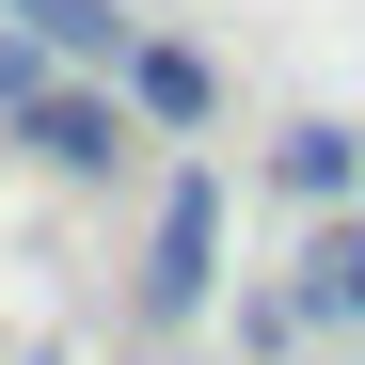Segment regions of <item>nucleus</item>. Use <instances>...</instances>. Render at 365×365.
I'll return each instance as SVG.
<instances>
[{
  "label": "nucleus",
  "mask_w": 365,
  "mask_h": 365,
  "mask_svg": "<svg viewBox=\"0 0 365 365\" xmlns=\"http://www.w3.org/2000/svg\"><path fill=\"white\" fill-rule=\"evenodd\" d=\"M270 175H286L302 207H349V175H365V143H349V128H286V159H270Z\"/></svg>",
  "instance_id": "obj_5"
},
{
  "label": "nucleus",
  "mask_w": 365,
  "mask_h": 365,
  "mask_svg": "<svg viewBox=\"0 0 365 365\" xmlns=\"http://www.w3.org/2000/svg\"><path fill=\"white\" fill-rule=\"evenodd\" d=\"M16 143H32L48 175H80V191H96V175L128 159V96H96V80H32V96H16Z\"/></svg>",
  "instance_id": "obj_2"
},
{
  "label": "nucleus",
  "mask_w": 365,
  "mask_h": 365,
  "mask_svg": "<svg viewBox=\"0 0 365 365\" xmlns=\"http://www.w3.org/2000/svg\"><path fill=\"white\" fill-rule=\"evenodd\" d=\"M128 111H143V128H207V111H222V64L191 32H128Z\"/></svg>",
  "instance_id": "obj_3"
},
{
  "label": "nucleus",
  "mask_w": 365,
  "mask_h": 365,
  "mask_svg": "<svg viewBox=\"0 0 365 365\" xmlns=\"http://www.w3.org/2000/svg\"><path fill=\"white\" fill-rule=\"evenodd\" d=\"M302 318H365V238H318V270H302Z\"/></svg>",
  "instance_id": "obj_6"
},
{
  "label": "nucleus",
  "mask_w": 365,
  "mask_h": 365,
  "mask_svg": "<svg viewBox=\"0 0 365 365\" xmlns=\"http://www.w3.org/2000/svg\"><path fill=\"white\" fill-rule=\"evenodd\" d=\"M0 16H16L32 64H128V16L111 0H0Z\"/></svg>",
  "instance_id": "obj_4"
},
{
  "label": "nucleus",
  "mask_w": 365,
  "mask_h": 365,
  "mask_svg": "<svg viewBox=\"0 0 365 365\" xmlns=\"http://www.w3.org/2000/svg\"><path fill=\"white\" fill-rule=\"evenodd\" d=\"M222 286V175H175L159 191V255H143V318H191Z\"/></svg>",
  "instance_id": "obj_1"
}]
</instances>
